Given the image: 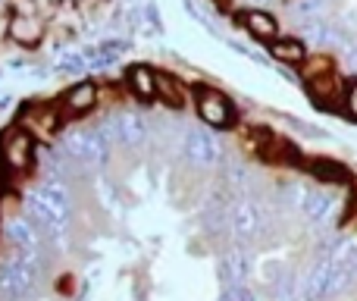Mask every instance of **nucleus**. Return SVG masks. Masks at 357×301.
Listing matches in <instances>:
<instances>
[{"mask_svg": "<svg viewBox=\"0 0 357 301\" xmlns=\"http://www.w3.org/2000/svg\"><path fill=\"white\" fill-rule=\"evenodd\" d=\"M94 104H98V88H94L91 82H82V85H75L73 91L66 94L63 113H66V117H82V113L91 110Z\"/></svg>", "mask_w": 357, "mask_h": 301, "instance_id": "nucleus-3", "label": "nucleus"}, {"mask_svg": "<svg viewBox=\"0 0 357 301\" xmlns=\"http://www.w3.org/2000/svg\"><path fill=\"white\" fill-rule=\"evenodd\" d=\"M307 85H310V94H314L317 101H323V104H326V101H335V98H339V79H335L333 73L317 75V79H310Z\"/></svg>", "mask_w": 357, "mask_h": 301, "instance_id": "nucleus-8", "label": "nucleus"}, {"mask_svg": "<svg viewBox=\"0 0 357 301\" xmlns=\"http://www.w3.org/2000/svg\"><path fill=\"white\" fill-rule=\"evenodd\" d=\"M56 113H54V107H41V104H35L29 113H25V126H31L35 132H54L56 129Z\"/></svg>", "mask_w": 357, "mask_h": 301, "instance_id": "nucleus-7", "label": "nucleus"}, {"mask_svg": "<svg viewBox=\"0 0 357 301\" xmlns=\"http://www.w3.org/2000/svg\"><path fill=\"white\" fill-rule=\"evenodd\" d=\"M157 98H167V104L182 107V91H178V85L173 79H167V75H157Z\"/></svg>", "mask_w": 357, "mask_h": 301, "instance_id": "nucleus-9", "label": "nucleus"}, {"mask_svg": "<svg viewBox=\"0 0 357 301\" xmlns=\"http://www.w3.org/2000/svg\"><path fill=\"white\" fill-rule=\"evenodd\" d=\"M345 107H348V113L357 119V82L351 88H348V94H345Z\"/></svg>", "mask_w": 357, "mask_h": 301, "instance_id": "nucleus-11", "label": "nucleus"}, {"mask_svg": "<svg viewBox=\"0 0 357 301\" xmlns=\"http://www.w3.org/2000/svg\"><path fill=\"white\" fill-rule=\"evenodd\" d=\"M245 25L251 35L264 38V41H276V19H273L270 13H260V10L245 13Z\"/></svg>", "mask_w": 357, "mask_h": 301, "instance_id": "nucleus-5", "label": "nucleus"}, {"mask_svg": "<svg viewBox=\"0 0 357 301\" xmlns=\"http://www.w3.org/2000/svg\"><path fill=\"white\" fill-rule=\"evenodd\" d=\"M314 172L320 179H329V182H345L348 172L342 170L339 163H326V160H320V163H314Z\"/></svg>", "mask_w": 357, "mask_h": 301, "instance_id": "nucleus-10", "label": "nucleus"}, {"mask_svg": "<svg viewBox=\"0 0 357 301\" xmlns=\"http://www.w3.org/2000/svg\"><path fill=\"white\" fill-rule=\"evenodd\" d=\"M129 85L142 101L157 98V73H151L148 66H132L129 69Z\"/></svg>", "mask_w": 357, "mask_h": 301, "instance_id": "nucleus-4", "label": "nucleus"}, {"mask_svg": "<svg viewBox=\"0 0 357 301\" xmlns=\"http://www.w3.org/2000/svg\"><path fill=\"white\" fill-rule=\"evenodd\" d=\"M0 160L6 170L13 172H29L31 160H35V142H31L29 129H10L0 142Z\"/></svg>", "mask_w": 357, "mask_h": 301, "instance_id": "nucleus-1", "label": "nucleus"}, {"mask_svg": "<svg viewBox=\"0 0 357 301\" xmlns=\"http://www.w3.org/2000/svg\"><path fill=\"white\" fill-rule=\"evenodd\" d=\"M270 54L276 57V60L282 63H304V57H307V50H304L301 41H291V38H276L270 47Z\"/></svg>", "mask_w": 357, "mask_h": 301, "instance_id": "nucleus-6", "label": "nucleus"}, {"mask_svg": "<svg viewBox=\"0 0 357 301\" xmlns=\"http://www.w3.org/2000/svg\"><path fill=\"white\" fill-rule=\"evenodd\" d=\"M197 113L207 126H216V129H226L232 123V104L222 98L213 88H201L197 91Z\"/></svg>", "mask_w": 357, "mask_h": 301, "instance_id": "nucleus-2", "label": "nucleus"}]
</instances>
